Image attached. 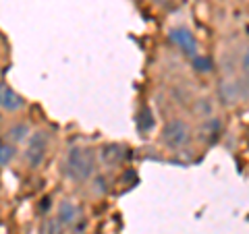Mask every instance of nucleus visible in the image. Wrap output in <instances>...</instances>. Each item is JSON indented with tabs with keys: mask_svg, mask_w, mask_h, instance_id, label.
Returning a JSON list of instances; mask_svg holds the SVG:
<instances>
[{
	"mask_svg": "<svg viewBox=\"0 0 249 234\" xmlns=\"http://www.w3.org/2000/svg\"><path fill=\"white\" fill-rule=\"evenodd\" d=\"M216 110H218V102L212 96H197L191 102V114H193V118L199 122L216 116Z\"/></svg>",
	"mask_w": 249,
	"mask_h": 234,
	"instance_id": "0eeeda50",
	"label": "nucleus"
},
{
	"mask_svg": "<svg viewBox=\"0 0 249 234\" xmlns=\"http://www.w3.org/2000/svg\"><path fill=\"white\" fill-rule=\"evenodd\" d=\"M31 135V129H29V124L27 122H13L9 124V129H6V141H11L15 145H19V143H25L27 139Z\"/></svg>",
	"mask_w": 249,
	"mask_h": 234,
	"instance_id": "9d476101",
	"label": "nucleus"
},
{
	"mask_svg": "<svg viewBox=\"0 0 249 234\" xmlns=\"http://www.w3.org/2000/svg\"><path fill=\"white\" fill-rule=\"evenodd\" d=\"M96 162L91 147L73 145L67 153V172L75 183H89L96 176Z\"/></svg>",
	"mask_w": 249,
	"mask_h": 234,
	"instance_id": "f257e3e1",
	"label": "nucleus"
},
{
	"mask_svg": "<svg viewBox=\"0 0 249 234\" xmlns=\"http://www.w3.org/2000/svg\"><path fill=\"white\" fill-rule=\"evenodd\" d=\"M168 37L178 50L187 54V56H196L197 54V40H196V35H193V31L189 27H183V25L173 27L168 31Z\"/></svg>",
	"mask_w": 249,
	"mask_h": 234,
	"instance_id": "423d86ee",
	"label": "nucleus"
},
{
	"mask_svg": "<svg viewBox=\"0 0 249 234\" xmlns=\"http://www.w3.org/2000/svg\"><path fill=\"white\" fill-rule=\"evenodd\" d=\"M220 131H222V124H220V118H218V116H212V118L199 122V139L206 143H212L214 139H218Z\"/></svg>",
	"mask_w": 249,
	"mask_h": 234,
	"instance_id": "1a4fd4ad",
	"label": "nucleus"
},
{
	"mask_svg": "<svg viewBox=\"0 0 249 234\" xmlns=\"http://www.w3.org/2000/svg\"><path fill=\"white\" fill-rule=\"evenodd\" d=\"M40 234H62V224L58 217H46L40 226Z\"/></svg>",
	"mask_w": 249,
	"mask_h": 234,
	"instance_id": "4468645a",
	"label": "nucleus"
},
{
	"mask_svg": "<svg viewBox=\"0 0 249 234\" xmlns=\"http://www.w3.org/2000/svg\"><path fill=\"white\" fill-rule=\"evenodd\" d=\"M56 217L62 224V228H67L71 234H79L85 228V216L81 212V207L73 203L69 199H62L56 209Z\"/></svg>",
	"mask_w": 249,
	"mask_h": 234,
	"instance_id": "20e7f679",
	"label": "nucleus"
},
{
	"mask_svg": "<svg viewBox=\"0 0 249 234\" xmlns=\"http://www.w3.org/2000/svg\"><path fill=\"white\" fill-rule=\"evenodd\" d=\"M17 155V145L6 141V143H0V168L9 166V164L13 162V158Z\"/></svg>",
	"mask_w": 249,
	"mask_h": 234,
	"instance_id": "ddd939ff",
	"label": "nucleus"
},
{
	"mask_svg": "<svg viewBox=\"0 0 249 234\" xmlns=\"http://www.w3.org/2000/svg\"><path fill=\"white\" fill-rule=\"evenodd\" d=\"M23 106H25V100L4 81H0V108L6 112H19Z\"/></svg>",
	"mask_w": 249,
	"mask_h": 234,
	"instance_id": "6e6552de",
	"label": "nucleus"
},
{
	"mask_svg": "<svg viewBox=\"0 0 249 234\" xmlns=\"http://www.w3.org/2000/svg\"><path fill=\"white\" fill-rule=\"evenodd\" d=\"M237 73L249 77V42H245L237 52Z\"/></svg>",
	"mask_w": 249,
	"mask_h": 234,
	"instance_id": "f8f14e48",
	"label": "nucleus"
},
{
	"mask_svg": "<svg viewBox=\"0 0 249 234\" xmlns=\"http://www.w3.org/2000/svg\"><path fill=\"white\" fill-rule=\"evenodd\" d=\"M216 102L224 108L241 106V89H239V75H222L216 85Z\"/></svg>",
	"mask_w": 249,
	"mask_h": 234,
	"instance_id": "39448f33",
	"label": "nucleus"
},
{
	"mask_svg": "<svg viewBox=\"0 0 249 234\" xmlns=\"http://www.w3.org/2000/svg\"><path fill=\"white\" fill-rule=\"evenodd\" d=\"M50 147V135L44 129L31 131L29 139L25 141V150H23V162L27 164V168L37 170L44 164L46 155H48Z\"/></svg>",
	"mask_w": 249,
	"mask_h": 234,
	"instance_id": "7ed1b4c3",
	"label": "nucleus"
},
{
	"mask_svg": "<svg viewBox=\"0 0 249 234\" xmlns=\"http://www.w3.org/2000/svg\"><path fill=\"white\" fill-rule=\"evenodd\" d=\"M191 124L187 122L181 116H175L164 122V127L160 131V137H162V143H164L170 151H178L187 147V143L191 141Z\"/></svg>",
	"mask_w": 249,
	"mask_h": 234,
	"instance_id": "f03ea898",
	"label": "nucleus"
},
{
	"mask_svg": "<svg viewBox=\"0 0 249 234\" xmlns=\"http://www.w3.org/2000/svg\"><path fill=\"white\" fill-rule=\"evenodd\" d=\"M123 147L119 145H104L102 150H100V162L104 164V166H114V164H119L123 160Z\"/></svg>",
	"mask_w": 249,
	"mask_h": 234,
	"instance_id": "9b49d317",
	"label": "nucleus"
}]
</instances>
